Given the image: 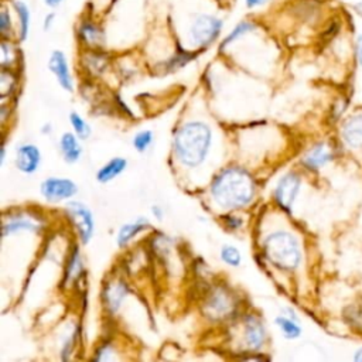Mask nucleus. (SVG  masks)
Here are the masks:
<instances>
[{"mask_svg":"<svg viewBox=\"0 0 362 362\" xmlns=\"http://www.w3.org/2000/svg\"><path fill=\"white\" fill-rule=\"evenodd\" d=\"M209 191L221 208L239 209L253 201L256 184L249 171L233 165L221 170L212 178Z\"/></svg>","mask_w":362,"mask_h":362,"instance_id":"obj_1","label":"nucleus"},{"mask_svg":"<svg viewBox=\"0 0 362 362\" xmlns=\"http://www.w3.org/2000/svg\"><path fill=\"white\" fill-rule=\"evenodd\" d=\"M212 143V132L202 122L182 124L174 136V153L187 167H198L206 157Z\"/></svg>","mask_w":362,"mask_h":362,"instance_id":"obj_2","label":"nucleus"},{"mask_svg":"<svg viewBox=\"0 0 362 362\" xmlns=\"http://www.w3.org/2000/svg\"><path fill=\"white\" fill-rule=\"evenodd\" d=\"M266 259L281 272H293L301 263V249L298 240L286 230H274L263 240Z\"/></svg>","mask_w":362,"mask_h":362,"instance_id":"obj_3","label":"nucleus"},{"mask_svg":"<svg viewBox=\"0 0 362 362\" xmlns=\"http://www.w3.org/2000/svg\"><path fill=\"white\" fill-rule=\"evenodd\" d=\"M223 21L212 14H198L189 27L191 41L201 48L211 45L221 34Z\"/></svg>","mask_w":362,"mask_h":362,"instance_id":"obj_4","label":"nucleus"},{"mask_svg":"<svg viewBox=\"0 0 362 362\" xmlns=\"http://www.w3.org/2000/svg\"><path fill=\"white\" fill-rule=\"evenodd\" d=\"M65 211H66L68 219L71 221L74 229L76 230L79 240L83 245H86L92 239L93 230H95V219H93L92 211L83 202H78V201L66 202Z\"/></svg>","mask_w":362,"mask_h":362,"instance_id":"obj_5","label":"nucleus"},{"mask_svg":"<svg viewBox=\"0 0 362 362\" xmlns=\"http://www.w3.org/2000/svg\"><path fill=\"white\" fill-rule=\"evenodd\" d=\"M40 191L48 202L71 201L78 192V185L71 178L48 177L41 182Z\"/></svg>","mask_w":362,"mask_h":362,"instance_id":"obj_6","label":"nucleus"},{"mask_svg":"<svg viewBox=\"0 0 362 362\" xmlns=\"http://www.w3.org/2000/svg\"><path fill=\"white\" fill-rule=\"evenodd\" d=\"M300 187H301V178L297 173H286L280 180L279 182L276 184V188H274V199H276V204L284 209V211H290L296 198H297V194L300 191Z\"/></svg>","mask_w":362,"mask_h":362,"instance_id":"obj_7","label":"nucleus"},{"mask_svg":"<svg viewBox=\"0 0 362 362\" xmlns=\"http://www.w3.org/2000/svg\"><path fill=\"white\" fill-rule=\"evenodd\" d=\"M266 342V328L256 315H246L243 321V344L249 352H257Z\"/></svg>","mask_w":362,"mask_h":362,"instance_id":"obj_8","label":"nucleus"},{"mask_svg":"<svg viewBox=\"0 0 362 362\" xmlns=\"http://www.w3.org/2000/svg\"><path fill=\"white\" fill-rule=\"evenodd\" d=\"M48 68L62 89H65L66 92H74V78L71 75L68 59L62 51L55 49L51 52L48 59Z\"/></svg>","mask_w":362,"mask_h":362,"instance_id":"obj_9","label":"nucleus"},{"mask_svg":"<svg viewBox=\"0 0 362 362\" xmlns=\"http://www.w3.org/2000/svg\"><path fill=\"white\" fill-rule=\"evenodd\" d=\"M233 310V298L225 288H215L205 303V313L208 317L219 320L229 315Z\"/></svg>","mask_w":362,"mask_h":362,"instance_id":"obj_10","label":"nucleus"},{"mask_svg":"<svg viewBox=\"0 0 362 362\" xmlns=\"http://www.w3.org/2000/svg\"><path fill=\"white\" fill-rule=\"evenodd\" d=\"M341 137L351 150H362V112L349 115L341 126Z\"/></svg>","mask_w":362,"mask_h":362,"instance_id":"obj_11","label":"nucleus"},{"mask_svg":"<svg viewBox=\"0 0 362 362\" xmlns=\"http://www.w3.org/2000/svg\"><path fill=\"white\" fill-rule=\"evenodd\" d=\"M41 153L33 143H23L16 150V167L23 174H33L38 170Z\"/></svg>","mask_w":362,"mask_h":362,"instance_id":"obj_12","label":"nucleus"},{"mask_svg":"<svg viewBox=\"0 0 362 362\" xmlns=\"http://www.w3.org/2000/svg\"><path fill=\"white\" fill-rule=\"evenodd\" d=\"M78 40L88 49H100L105 45L103 28L93 20H82L78 25Z\"/></svg>","mask_w":362,"mask_h":362,"instance_id":"obj_13","label":"nucleus"},{"mask_svg":"<svg viewBox=\"0 0 362 362\" xmlns=\"http://www.w3.org/2000/svg\"><path fill=\"white\" fill-rule=\"evenodd\" d=\"M41 229V223L25 214H13L6 215L3 221V236L14 235L18 232H38Z\"/></svg>","mask_w":362,"mask_h":362,"instance_id":"obj_14","label":"nucleus"},{"mask_svg":"<svg viewBox=\"0 0 362 362\" xmlns=\"http://www.w3.org/2000/svg\"><path fill=\"white\" fill-rule=\"evenodd\" d=\"M332 151L327 143H317L305 151L301 163L308 170H318L332 160Z\"/></svg>","mask_w":362,"mask_h":362,"instance_id":"obj_15","label":"nucleus"},{"mask_svg":"<svg viewBox=\"0 0 362 362\" xmlns=\"http://www.w3.org/2000/svg\"><path fill=\"white\" fill-rule=\"evenodd\" d=\"M150 226V222L147 218L144 216H139L130 222H126L120 226L117 236H116V242L119 247H124L127 246L139 233H141L144 229H147Z\"/></svg>","mask_w":362,"mask_h":362,"instance_id":"obj_16","label":"nucleus"},{"mask_svg":"<svg viewBox=\"0 0 362 362\" xmlns=\"http://www.w3.org/2000/svg\"><path fill=\"white\" fill-rule=\"evenodd\" d=\"M59 151L66 163H76L82 156L81 139L74 132L62 133V136L59 137Z\"/></svg>","mask_w":362,"mask_h":362,"instance_id":"obj_17","label":"nucleus"},{"mask_svg":"<svg viewBox=\"0 0 362 362\" xmlns=\"http://www.w3.org/2000/svg\"><path fill=\"white\" fill-rule=\"evenodd\" d=\"M126 294H127V287L124 283L116 281V283L106 284L103 288V293H102L105 307L110 313H116L120 308Z\"/></svg>","mask_w":362,"mask_h":362,"instance_id":"obj_18","label":"nucleus"},{"mask_svg":"<svg viewBox=\"0 0 362 362\" xmlns=\"http://www.w3.org/2000/svg\"><path fill=\"white\" fill-rule=\"evenodd\" d=\"M274 324L286 339H296L301 335V325L296 313L291 310H286L284 314L277 315L274 318Z\"/></svg>","mask_w":362,"mask_h":362,"instance_id":"obj_19","label":"nucleus"},{"mask_svg":"<svg viewBox=\"0 0 362 362\" xmlns=\"http://www.w3.org/2000/svg\"><path fill=\"white\" fill-rule=\"evenodd\" d=\"M127 168V160L123 157H113L105 163L96 171V181L100 184H107L116 177H119Z\"/></svg>","mask_w":362,"mask_h":362,"instance_id":"obj_20","label":"nucleus"},{"mask_svg":"<svg viewBox=\"0 0 362 362\" xmlns=\"http://www.w3.org/2000/svg\"><path fill=\"white\" fill-rule=\"evenodd\" d=\"M82 272H83L82 255H81L78 246H74L66 257V264H65V270H64V283L68 284L72 280L78 279Z\"/></svg>","mask_w":362,"mask_h":362,"instance_id":"obj_21","label":"nucleus"},{"mask_svg":"<svg viewBox=\"0 0 362 362\" xmlns=\"http://www.w3.org/2000/svg\"><path fill=\"white\" fill-rule=\"evenodd\" d=\"M13 6V10L16 11L17 14V34H18V40L20 41H24L28 35V31H30V20H31V13H30V8L28 6L21 1V0H14L11 3Z\"/></svg>","mask_w":362,"mask_h":362,"instance_id":"obj_22","label":"nucleus"},{"mask_svg":"<svg viewBox=\"0 0 362 362\" xmlns=\"http://www.w3.org/2000/svg\"><path fill=\"white\" fill-rule=\"evenodd\" d=\"M107 62V55L100 49H88L83 57V65L92 74H102L106 69Z\"/></svg>","mask_w":362,"mask_h":362,"instance_id":"obj_23","label":"nucleus"},{"mask_svg":"<svg viewBox=\"0 0 362 362\" xmlns=\"http://www.w3.org/2000/svg\"><path fill=\"white\" fill-rule=\"evenodd\" d=\"M257 28V25L253 23V21H240V23H238L235 27H233V30L225 37V40L221 42V49H223V48H226L228 45H230L232 42H235L236 40H239V38H242L243 35H246V34H249V33H252V31H255Z\"/></svg>","mask_w":362,"mask_h":362,"instance_id":"obj_24","label":"nucleus"},{"mask_svg":"<svg viewBox=\"0 0 362 362\" xmlns=\"http://www.w3.org/2000/svg\"><path fill=\"white\" fill-rule=\"evenodd\" d=\"M69 123H71V127H72V132L81 139V140H86L90 133H92V129L90 126L88 124V122L76 112H72L69 115Z\"/></svg>","mask_w":362,"mask_h":362,"instance_id":"obj_25","label":"nucleus"},{"mask_svg":"<svg viewBox=\"0 0 362 362\" xmlns=\"http://www.w3.org/2000/svg\"><path fill=\"white\" fill-rule=\"evenodd\" d=\"M219 256L221 260L230 267H238L242 263V253L233 245H223L219 250Z\"/></svg>","mask_w":362,"mask_h":362,"instance_id":"obj_26","label":"nucleus"},{"mask_svg":"<svg viewBox=\"0 0 362 362\" xmlns=\"http://www.w3.org/2000/svg\"><path fill=\"white\" fill-rule=\"evenodd\" d=\"M154 141V133L151 130H140L137 132L133 139H132V144H133V148L139 153H144L150 148V146L153 144Z\"/></svg>","mask_w":362,"mask_h":362,"instance_id":"obj_27","label":"nucleus"},{"mask_svg":"<svg viewBox=\"0 0 362 362\" xmlns=\"http://www.w3.org/2000/svg\"><path fill=\"white\" fill-rule=\"evenodd\" d=\"M11 17H10V10L6 4H3L1 11H0V33L1 37L8 40L11 35Z\"/></svg>","mask_w":362,"mask_h":362,"instance_id":"obj_28","label":"nucleus"},{"mask_svg":"<svg viewBox=\"0 0 362 362\" xmlns=\"http://www.w3.org/2000/svg\"><path fill=\"white\" fill-rule=\"evenodd\" d=\"M345 318L351 324V327H354L362 332V308H359V307L348 308L345 313Z\"/></svg>","mask_w":362,"mask_h":362,"instance_id":"obj_29","label":"nucleus"},{"mask_svg":"<svg viewBox=\"0 0 362 362\" xmlns=\"http://www.w3.org/2000/svg\"><path fill=\"white\" fill-rule=\"evenodd\" d=\"M191 58H194L192 57V54H189V52H185V51H180L178 54H175L171 59H168V62H167V68L170 69H177V68H181V66H184Z\"/></svg>","mask_w":362,"mask_h":362,"instance_id":"obj_30","label":"nucleus"},{"mask_svg":"<svg viewBox=\"0 0 362 362\" xmlns=\"http://www.w3.org/2000/svg\"><path fill=\"white\" fill-rule=\"evenodd\" d=\"M222 221H223L225 228L232 229V230L238 229V228H240L243 225V219L240 216H235V215H226V216L222 218Z\"/></svg>","mask_w":362,"mask_h":362,"instance_id":"obj_31","label":"nucleus"},{"mask_svg":"<svg viewBox=\"0 0 362 362\" xmlns=\"http://www.w3.org/2000/svg\"><path fill=\"white\" fill-rule=\"evenodd\" d=\"M112 348L109 345H102L99 349H96V355L93 356V359L96 361H106V359H112Z\"/></svg>","mask_w":362,"mask_h":362,"instance_id":"obj_32","label":"nucleus"},{"mask_svg":"<svg viewBox=\"0 0 362 362\" xmlns=\"http://www.w3.org/2000/svg\"><path fill=\"white\" fill-rule=\"evenodd\" d=\"M355 58L358 65L362 66V33L358 34L355 38Z\"/></svg>","mask_w":362,"mask_h":362,"instance_id":"obj_33","label":"nucleus"},{"mask_svg":"<svg viewBox=\"0 0 362 362\" xmlns=\"http://www.w3.org/2000/svg\"><path fill=\"white\" fill-rule=\"evenodd\" d=\"M54 21H55V14H54V13H48V14L44 17V21H42V28H44V31H48V30L52 27Z\"/></svg>","mask_w":362,"mask_h":362,"instance_id":"obj_34","label":"nucleus"},{"mask_svg":"<svg viewBox=\"0 0 362 362\" xmlns=\"http://www.w3.org/2000/svg\"><path fill=\"white\" fill-rule=\"evenodd\" d=\"M269 0H245V6L247 8H256V7H260L263 4H266Z\"/></svg>","mask_w":362,"mask_h":362,"instance_id":"obj_35","label":"nucleus"},{"mask_svg":"<svg viewBox=\"0 0 362 362\" xmlns=\"http://www.w3.org/2000/svg\"><path fill=\"white\" fill-rule=\"evenodd\" d=\"M352 8H354V11H355V14L362 20V0H359V1H356L354 6H352Z\"/></svg>","mask_w":362,"mask_h":362,"instance_id":"obj_36","label":"nucleus"},{"mask_svg":"<svg viewBox=\"0 0 362 362\" xmlns=\"http://www.w3.org/2000/svg\"><path fill=\"white\" fill-rule=\"evenodd\" d=\"M151 212L154 214V216H156L157 219H161V218H163V209H161L160 206H157V205L151 206Z\"/></svg>","mask_w":362,"mask_h":362,"instance_id":"obj_37","label":"nucleus"},{"mask_svg":"<svg viewBox=\"0 0 362 362\" xmlns=\"http://www.w3.org/2000/svg\"><path fill=\"white\" fill-rule=\"evenodd\" d=\"M64 0H44V3H45V6H48L49 8H54V7H57V6H59L61 3H62Z\"/></svg>","mask_w":362,"mask_h":362,"instance_id":"obj_38","label":"nucleus"},{"mask_svg":"<svg viewBox=\"0 0 362 362\" xmlns=\"http://www.w3.org/2000/svg\"><path fill=\"white\" fill-rule=\"evenodd\" d=\"M354 359H355V361H361V362H362V348H361V349H358V351L355 352Z\"/></svg>","mask_w":362,"mask_h":362,"instance_id":"obj_39","label":"nucleus"},{"mask_svg":"<svg viewBox=\"0 0 362 362\" xmlns=\"http://www.w3.org/2000/svg\"><path fill=\"white\" fill-rule=\"evenodd\" d=\"M4 160H6V147H3V148H1V161H0V163H1V165L4 164Z\"/></svg>","mask_w":362,"mask_h":362,"instance_id":"obj_40","label":"nucleus"}]
</instances>
